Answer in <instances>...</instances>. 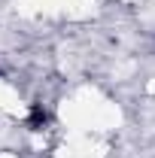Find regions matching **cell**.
Returning a JSON list of instances; mask_svg holds the SVG:
<instances>
[{
  "label": "cell",
  "mask_w": 155,
  "mask_h": 158,
  "mask_svg": "<svg viewBox=\"0 0 155 158\" xmlns=\"http://www.w3.org/2000/svg\"><path fill=\"white\" fill-rule=\"evenodd\" d=\"M46 122H49V113H46V110H43L40 103H34V106H31V113H27V128L40 131V128H43Z\"/></svg>",
  "instance_id": "obj_1"
}]
</instances>
